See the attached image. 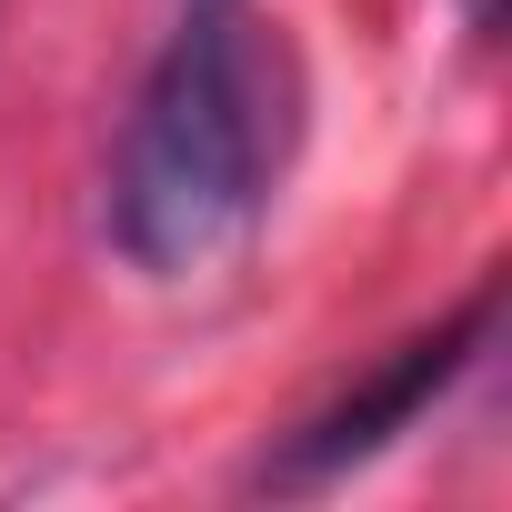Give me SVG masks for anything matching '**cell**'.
Returning a JSON list of instances; mask_svg holds the SVG:
<instances>
[{"mask_svg":"<svg viewBox=\"0 0 512 512\" xmlns=\"http://www.w3.org/2000/svg\"><path fill=\"white\" fill-rule=\"evenodd\" d=\"M292 101V51L251 0H181L111 161V231L141 272H201L251 241L292 151Z\"/></svg>","mask_w":512,"mask_h":512,"instance_id":"6da1fadb","label":"cell"},{"mask_svg":"<svg viewBox=\"0 0 512 512\" xmlns=\"http://www.w3.org/2000/svg\"><path fill=\"white\" fill-rule=\"evenodd\" d=\"M482 342H492V292H472V302H462V312H452L442 332L402 342V352H392V362H382L372 382H352V392H342L332 412H312V422H302V432H292V442H282V452L262 462V482H282V492L342 482L352 462H372L382 442H402V432H412V422H422V412H432V402H442V392L462 382V362H472Z\"/></svg>","mask_w":512,"mask_h":512,"instance_id":"7a4b0ae2","label":"cell"},{"mask_svg":"<svg viewBox=\"0 0 512 512\" xmlns=\"http://www.w3.org/2000/svg\"><path fill=\"white\" fill-rule=\"evenodd\" d=\"M462 21H472V31H492V21H502V0H462Z\"/></svg>","mask_w":512,"mask_h":512,"instance_id":"3957f363","label":"cell"}]
</instances>
